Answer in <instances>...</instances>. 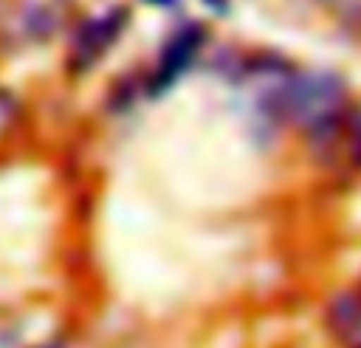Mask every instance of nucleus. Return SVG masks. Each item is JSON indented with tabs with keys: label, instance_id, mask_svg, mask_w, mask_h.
Returning a JSON list of instances; mask_svg holds the SVG:
<instances>
[{
	"label": "nucleus",
	"instance_id": "nucleus-1",
	"mask_svg": "<svg viewBox=\"0 0 361 348\" xmlns=\"http://www.w3.org/2000/svg\"><path fill=\"white\" fill-rule=\"evenodd\" d=\"M345 108V86L326 70H295L279 101V118L298 124L311 137L333 133Z\"/></svg>",
	"mask_w": 361,
	"mask_h": 348
},
{
	"label": "nucleus",
	"instance_id": "nucleus-5",
	"mask_svg": "<svg viewBox=\"0 0 361 348\" xmlns=\"http://www.w3.org/2000/svg\"><path fill=\"white\" fill-rule=\"evenodd\" d=\"M13 120H16V101H13L6 92H0V137L10 130Z\"/></svg>",
	"mask_w": 361,
	"mask_h": 348
},
{
	"label": "nucleus",
	"instance_id": "nucleus-4",
	"mask_svg": "<svg viewBox=\"0 0 361 348\" xmlns=\"http://www.w3.org/2000/svg\"><path fill=\"white\" fill-rule=\"evenodd\" d=\"M330 320L343 336H349V333L355 330V323L361 320V298H355V294H343V298H336L333 301Z\"/></svg>",
	"mask_w": 361,
	"mask_h": 348
},
{
	"label": "nucleus",
	"instance_id": "nucleus-6",
	"mask_svg": "<svg viewBox=\"0 0 361 348\" xmlns=\"http://www.w3.org/2000/svg\"><path fill=\"white\" fill-rule=\"evenodd\" d=\"M352 143H355V156L361 159V114H358V124H355V133H352Z\"/></svg>",
	"mask_w": 361,
	"mask_h": 348
},
{
	"label": "nucleus",
	"instance_id": "nucleus-2",
	"mask_svg": "<svg viewBox=\"0 0 361 348\" xmlns=\"http://www.w3.org/2000/svg\"><path fill=\"white\" fill-rule=\"evenodd\" d=\"M124 25H127V10H108V13H102V16L82 23L73 38V48H70V63H76L80 70L92 67L114 44V38L121 35Z\"/></svg>",
	"mask_w": 361,
	"mask_h": 348
},
{
	"label": "nucleus",
	"instance_id": "nucleus-3",
	"mask_svg": "<svg viewBox=\"0 0 361 348\" xmlns=\"http://www.w3.org/2000/svg\"><path fill=\"white\" fill-rule=\"evenodd\" d=\"M200 44H203V29H197V25H187V29H180L178 35L171 38L169 48H165L162 57H159L156 76H152V89H156V92H162L165 86H171V82L190 67L197 51H200Z\"/></svg>",
	"mask_w": 361,
	"mask_h": 348
},
{
	"label": "nucleus",
	"instance_id": "nucleus-7",
	"mask_svg": "<svg viewBox=\"0 0 361 348\" xmlns=\"http://www.w3.org/2000/svg\"><path fill=\"white\" fill-rule=\"evenodd\" d=\"M44 348H61V345H44Z\"/></svg>",
	"mask_w": 361,
	"mask_h": 348
}]
</instances>
